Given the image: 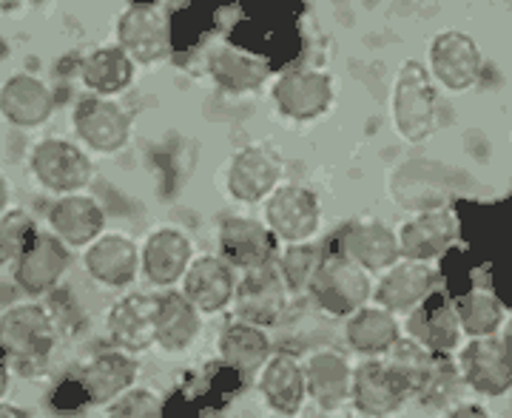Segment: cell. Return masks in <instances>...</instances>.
I'll return each mask as SVG.
<instances>
[{
    "mask_svg": "<svg viewBox=\"0 0 512 418\" xmlns=\"http://www.w3.org/2000/svg\"><path fill=\"white\" fill-rule=\"evenodd\" d=\"M55 350V325L46 308L35 302L15 305L0 316V353L3 362L18 367L23 376L40 373Z\"/></svg>",
    "mask_w": 512,
    "mask_h": 418,
    "instance_id": "obj_1",
    "label": "cell"
},
{
    "mask_svg": "<svg viewBox=\"0 0 512 418\" xmlns=\"http://www.w3.org/2000/svg\"><path fill=\"white\" fill-rule=\"evenodd\" d=\"M393 120L407 143H424L439 126V100L430 72L419 60H404L393 89Z\"/></svg>",
    "mask_w": 512,
    "mask_h": 418,
    "instance_id": "obj_2",
    "label": "cell"
},
{
    "mask_svg": "<svg viewBox=\"0 0 512 418\" xmlns=\"http://www.w3.org/2000/svg\"><path fill=\"white\" fill-rule=\"evenodd\" d=\"M419 387V376L407 370L399 362H382L367 359L356 367L350 399L362 416H390L404 404L407 396H413Z\"/></svg>",
    "mask_w": 512,
    "mask_h": 418,
    "instance_id": "obj_3",
    "label": "cell"
},
{
    "mask_svg": "<svg viewBox=\"0 0 512 418\" xmlns=\"http://www.w3.org/2000/svg\"><path fill=\"white\" fill-rule=\"evenodd\" d=\"M308 291L330 316H350L370 299V279L365 268H359L342 251H333L325 254Z\"/></svg>",
    "mask_w": 512,
    "mask_h": 418,
    "instance_id": "obj_4",
    "label": "cell"
},
{
    "mask_svg": "<svg viewBox=\"0 0 512 418\" xmlns=\"http://www.w3.org/2000/svg\"><path fill=\"white\" fill-rule=\"evenodd\" d=\"M458 373L481 396H504L512 387V345L504 336H473L458 353Z\"/></svg>",
    "mask_w": 512,
    "mask_h": 418,
    "instance_id": "obj_5",
    "label": "cell"
},
{
    "mask_svg": "<svg viewBox=\"0 0 512 418\" xmlns=\"http://www.w3.org/2000/svg\"><path fill=\"white\" fill-rule=\"evenodd\" d=\"M137 382V362L128 356V350H106L100 356H94L77 376H74V407H86V404H109L123 390Z\"/></svg>",
    "mask_w": 512,
    "mask_h": 418,
    "instance_id": "obj_6",
    "label": "cell"
},
{
    "mask_svg": "<svg viewBox=\"0 0 512 418\" xmlns=\"http://www.w3.org/2000/svg\"><path fill=\"white\" fill-rule=\"evenodd\" d=\"M32 174L55 194H77L92 182L94 165L83 148L66 140H43L32 151Z\"/></svg>",
    "mask_w": 512,
    "mask_h": 418,
    "instance_id": "obj_7",
    "label": "cell"
},
{
    "mask_svg": "<svg viewBox=\"0 0 512 418\" xmlns=\"http://www.w3.org/2000/svg\"><path fill=\"white\" fill-rule=\"evenodd\" d=\"M117 46L137 63H157L171 52L168 18L154 3H131L117 20Z\"/></svg>",
    "mask_w": 512,
    "mask_h": 418,
    "instance_id": "obj_8",
    "label": "cell"
},
{
    "mask_svg": "<svg viewBox=\"0 0 512 418\" xmlns=\"http://www.w3.org/2000/svg\"><path fill=\"white\" fill-rule=\"evenodd\" d=\"M77 137L100 154H114L126 146L131 137V120L114 100L103 94L83 97L72 114Z\"/></svg>",
    "mask_w": 512,
    "mask_h": 418,
    "instance_id": "obj_9",
    "label": "cell"
},
{
    "mask_svg": "<svg viewBox=\"0 0 512 418\" xmlns=\"http://www.w3.org/2000/svg\"><path fill=\"white\" fill-rule=\"evenodd\" d=\"M288 305V285L282 279V273L262 265L254 271L245 273V279L234 288V310L242 322L251 325H276L285 313Z\"/></svg>",
    "mask_w": 512,
    "mask_h": 418,
    "instance_id": "obj_10",
    "label": "cell"
},
{
    "mask_svg": "<svg viewBox=\"0 0 512 418\" xmlns=\"http://www.w3.org/2000/svg\"><path fill=\"white\" fill-rule=\"evenodd\" d=\"M69 268V251L66 242L57 234H40L29 242V248L15 262V282L29 296H43L57 288L63 273Z\"/></svg>",
    "mask_w": 512,
    "mask_h": 418,
    "instance_id": "obj_11",
    "label": "cell"
},
{
    "mask_svg": "<svg viewBox=\"0 0 512 418\" xmlns=\"http://www.w3.org/2000/svg\"><path fill=\"white\" fill-rule=\"evenodd\" d=\"M268 228L285 242H308L319 228V200L302 185H282L265 205Z\"/></svg>",
    "mask_w": 512,
    "mask_h": 418,
    "instance_id": "obj_12",
    "label": "cell"
},
{
    "mask_svg": "<svg viewBox=\"0 0 512 418\" xmlns=\"http://www.w3.org/2000/svg\"><path fill=\"white\" fill-rule=\"evenodd\" d=\"M430 69L444 89L467 91L481 74V52L464 32H441L430 43Z\"/></svg>",
    "mask_w": 512,
    "mask_h": 418,
    "instance_id": "obj_13",
    "label": "cell"
},
{
    "mask_svg": "<svg viewBox=\"0 0 512 418\" xmlns=\"http://www.w3.org/2000/svg\"><path fill=\"white\" fill-rule=\"evenodd\" d=\"M220 251L222 259L231 268L254 271L262 265H271L276 251V234L256 219L231 217L225 219L220 228Z\"/></svg>",
    "mask_w": 512,
    "mask_h": 418,
    "instance_id": "obj_14",
    "label": "cell"
},
{
    "mask_svg": "<svg viewBox=\"0 0 512 418\" xmlns=\"http://www.w3.org/2000/svg\"><path fill=\"white\" fill-rule=\"evenodd\" d=\"M274 100L279 111L291 120H316L330 109L333 83L328 74L311 69H293L282 74L274 86Z\"/></svg>",
    "mask_w": 512,
    "mask_h": 418,
    "instance_id": "obj_15",
    "label": "cell"
},
{
    "mask_svg": "<svg viewBox=\"0 0 512 418\" xmlns=\"http://www.w3.org/2000/svg\"><path fill=\"white\" fill-rule=\"evenodd\" d=\"M410 339L430 353H447L461 342V325H458L456 305L447 302L444 293L424 296L407 319Z\"/></svg>",
    "mask_w": 512,
    "mask_h": 418,
    "instance_id": "obj_16",
    "label": "cell"
},
{
    "mask_svg": "<svg viewBox=\"0 0 512 418\" xmlns=\"http://www.w3.org/2000/svg\"><path fill=\"white\" fill-rule=\"evenodd\" d=\"M109 336L128 353H140L157 345V296L134 293L109 310Z\"/></svg>",
    "mask_w": 512,
    "mask_h": 418,
    "instance_id": "obj_17",
    "label": "cell"
},
{
    "mask_svg": "<svg viewBox=\"0 0 512 418\" xmlns=\"http://www.w3.org/2000/svg\"><path fill=\"white\" fill-rule=\"evenodd\" d=\"M183 279V293L202 313H220L234 302V268L220 256L194 259Z\"/></svg>",
    "mask_w": 512,
    "mask_h": 418,
    "instance_id": "obj_18",
    "label": "cell"
},
{
    "mask_svg": "<svg viewBox=\"0 0 512 418\" xmlns=\"http://www.w3.org/2000/svg\"><path fill=\"white\" fill-rule=\"evenodd\" d=\"M259 393L279 416H296L308 399V376L293 356H268L259 373Z\"/></svg>",
    "mask_w": 512,
    "mask_h": 418,
    "instance_id": "obj_19",
    "label": "cell"
},
{
    "mask_svg": "<svg viewBox=\"0 0 512 418\" xmlns=\"http://www.w3.org/2000/svg\"><path fill=\"white\" fill-rule=\"evenodd\" d=\"M339 251L353 259L367 273H382L393 268L402 256L399 237L382 222H356L342 231Z\"/></svg>",
    "mask_w": 512,
    "mask_h": 418,
    "instance_id": "obj_20",
    "label": "cell"
},
{
    "mask_svg": "<svg viewBox=\"0 0 512 418\" xmlns=\"http://www.w3.org/2000/svg\"><path fill=\"white\" fill-rule=\"evenodd\" d=\"M55 111V97L43 80L32 74H15L0 86V114L20 128L43 126Z\"/></svg>",
    "mask_w": 512,
    "mask_h": 418,
    "instance_id": "obj_21",
    "label": "cell"
},
{
    "mask_svg": "<svg viewBox=\"0 0 512 418\" xmlns=\"http://www.w3.org/2000/svg\"><path fill=\"white\" fill-rule=\"evenodd\" d=\"M436 285V271L427 262H396L393 268H387L382 282L376 285L373 299L376 305L390 313H402V310H413L424 296H430Z\"/></svg>",
    "mask_w": 512,
    "mask_h": 418,
    "instance_id": "obj_22",
    "label": "cell"
},
{
    "mask_svg": "<svg viewBox=\"0 0 512 418\" xmlns=\"http://www.w3.org/2000/svg\"><path fill=\"white\" fill-rule=\"evenodd\" d=\"M191 256H194V245L183 231L160 228L143 245V273L148 276V282L168 288L183 279L191 265Z\"/></svg>",
    "mask_w": 512,
    "mask_h": 418,
    "instance_id": "obj_23",
    "label": "cell"
},
{
    "mask_svg": "<svg viewBox=\"0 0 512 418\" xmlns=\"http://www.w3.org/2000/svg\"><path fill=\"white\" fill-rule=\"evenodd\" d=\"M456 239V219L444 208H430L421 211L419 217L404 222L402 234H399V248L404 259L413 262H430L441 256Z\"/></svg>",
    "mask_w": 512,
    "mask_h": 418,
    "instance_id": "obj_24",
    "label": "cell"
},
{
    "mask_svg": "<svg viewBox=\"0 0 512 418\" xmlns=\"http://www.w3.org/2000/svg\"><path fill=\"white\" fill-rule=\"evenodd\" d=\"M86 271L106 288H126L137 279L140 271V251L128 237L106 234L97 237L86 251Z\"/></svg>",
    "mask_w": 512,
    "mask_h": 418,
    "instance_id": "obj_25",
    "label": "cell"
},
{
    "mask_svg": "<svg viewBox=\"0 0 512 418\" xmlns=\"http://www.w3.org/2000/svg\"><path fill=\"white\" fill-rule=\"evenodd\" d=\"M49 225H52V234H57L66 245L83 248V245H92L94 239L103 234L106 214L92 197L63 194L49 211Z\"/></svg>",
    "mask_w": 512,
    "mask_h": 418,
    "instance_id": "obj_26",
    "label": "cell"
},
{
    "mask_svg": "<svg viewBox=\"0 0 512 418\" xmlns=\"http://www.w3.org/2000/svg\"><path fill=\"white\" fill-rule=\"evenodd\" d=\"M282 177V165L265 148H242L228 168V191L239 202H259L268 197Z\"/></svg>",
    "mask_w": 512,
    "mask_h": 418,
    "instance_id": "obj_27",
    "label": "cell"
},
{
    "mask_svg": "<svg viewBox=\"0 0 512 418\" xmlns=\"http://www.w3.org/2000/svg\"><path fill=\"white\" fill-rule=\"evenodd\" d=\"M200 333V310L185 293L157 296V345L168 353H180L194 345Z\"/></svg>",
    "mask_w": 512,
    "mask_h": 418,
    "instance_id": "obj_28",
    "label": "cell"
},
{
    "mask_svg": "<svg viewBox=\"0 0 512 418\" xmlns=\"http://www.w3.org/2000/svg\"><path fill=\"white\" fill-rule=\"evenodd\" d=\"M308 376V393L322 410H336L342 407L350 396V384H353V373H350L348 362L333 353V350H319L313 353L311 362L305 367Z\"/></svg>",
    "mask_w": 512,
    "mask_h": 418,
    "instance_id": "obj_29",
    "label": "cell"
},
{
    "mask_svg": "<svg viewBox=\"0 0 512 418\" xmlns=\"http://www.w3.org/2000/svg\"><path fill=\"white\" fill-rule=\"evenodd\" d=\"M348 345L362 353V356H382L399 342V322L393 319V313L384 308H362L353 310L348 319Z\"/></svg>",
    "mask_w": 512,
    "mask_h": 418,
    "instance_id": "obj_30",
    "label": "cell"
},
{
    "mask_svg": "<svg viewBox=\"0 0 512 418\" xmlns=\"http://www.w3.org/2000/svg\"><path fill=\"white\" fill-rule=\"evenodd\" d=\"M220 356L228 367L242 370V373L262 370V364L268 362V356H271V339L259 325L234 322V325L222 330Z\"/></svg>",
    "mask_w": 512,
    "mask_h": 418,
    "instance_id": "obj_31",
    "label": "cell"
},
{
    "mask_svg": "<svg viewBox=\"0 0 512 418\" xmlns=\"http://www.w3.org/2000/svg\"><path fill=\"white\" fill-rule=\"evenodd\" d=\"M80 77H83L86 89L109 97V94H117V91H123L131 83L134 60L128 57L123 46H106V49H97V52H92L83 60Z\"/></svg>",
    "mask_w": 512,
    "mask_h": 418,
    "instance_id": "obj_32",
    "label": "cell"
},
{
    "mask_svg": "<svg viewBox=\"0 0 512 418\" xmlns=\"http://www.w3.org/2000/svg\"><path fill=\"white\" fill-rule=\"evenodd\" d=\"M208 69H211V77L217 80V86H222L225 91H234V94L259 89L268 77V66L262 60L242 55L231 46H222L208 57Z\"/></svg>",
    "mask_w": 512,
    "mask_h": 418,
    "instance_id": "obj_33",
    "label": "cell"
},
{
    "mask_svg": "<svg viewBox=\"0 0 512 418\" xmlns=\"http://www.w3.org/2000/svg\"><path fill=\"white\" fill-rule=\"evenodd\" d=\"M456 316L461 330L473 336H495L504 325V308L493 293L470 291L456 302Z\"/></svg>",
    "mask_w": 512,
    "mask_h": 418,
    "instance_id": "obj_34",
    "label": "cell"
},
{
    "mask_svg": "<svg viewBox=\"0 0 512 418\" xmlns=\"http://www.w3.org/2000/svg\"><path fill=\"white\" fill-rule=\"evenodd\" d=\"M322 259H325V248L311 245V242H291V248L282 254V262H279V273H282L288 291H308Z\"/></svg>",
    "mask_w": 512,
    "mask_h": 418,
    "instance_id": "obj_35",
    "label": "cell"
},
{
    "mask_svg": "<svg viewBox=\"0 0 512 418\" xmlns=\"http://www.w3.org/2000/svg\"><path fill=\"white\" fill-rule=\"evenodd\" d=\"M35 234V219L29 214H23V211L0 214V265L18 262V256L29 248Z\"/></svg>",
    "mask_w": 512,
    "mask_h": 418,
    "instance_id": "obj_36",
    "label": "cell"
},
{
    "mask_svg": "<svg viewBox=\"0 0 512 418\" xmlns=\"http://www.w3.org/2000/svg\"><path fill=\"white\" fill-rule=\"evenodd\" d=\"M106 416L111 418H154L163 416V401L157 399L151 390H143V387H128L114 401L106 404Z\"/></svg>",
    "mask_w": 512,
    "mask_h": 418,
    "instance_id": "obj_37",
    "label": "cell"
},
{
    "mask_svg": "<svg viewBox=\"0 0 512 418\" xmlns=\"http://www.w3.org/2000/svg\"><path fill=\"white\" fill-rule=\"evenodd\" d=\"M0 418H29V410L15 404H0Z\"/></svg>",
    "mask_w": 512,
    "mask_h": 418,
    "instance_id": "obj_38",
    "label": "cell"
},
{
    "mask_svg": "<svg viewBox=\"0 0 512 418\" xmlns=\"http://www.w3.org/2000/svg\"><path fill=\"white\" fill-rule=\"evenodd\" d=\"M6 390H9V367L0 362V399L6 396Z\"/></svg>",
    "mask_w": 512,
    "mask_h": 418,
    "instance_id": "obj_39",
    "label": "cell"
},
{
    "mask_svg": "<svg viewBox=\"0 0 512 418\" xmlns=\"http://www.w3.org/2000/svg\"><path fill=\"white\" fill-rule=\"evenodd\" d=\"M6 202H9V185L0 180V214L6 211Z\"/></svg>",
    "mask_w": 512,
    "mask_h": 418,
    "instance_id": "obj_40",
    "label": "cell"
},
{
    "mask_svg": "<svg viewBox=\"0 0 512 418\" xmlns=\"http://www.w3.org/2000/svg\"><path fill=\"white\" fill-rule=\"evenodd\" d=\"M20 0H0V9H15Z\"/></svg>",
    "mask_w": 512,
    "mask_h": 418,
    "instance_id": "obj_41",
    "label": "cell"
},
{
    "mask_svg": "<svg viewBox=\"0 0 512 418\" xmlns=\"http://www.w3.org/2000/svg\"><path fill=\"white\" fill-rule=\"evenodd\" d=\"M504 339L512 345V319H510V325H507V330H504Z\"/></svg>",
    "mask_w": 512,
    "mask_h": 418,
    "instance_id": "obj_42",
    "label": "cell"
},
{
    "mask_svg": "<svg viewBox=\"0 0 512 418\" xmlns=\"http://www.w3.org/2000/svg\"><path fill=\"white\" fill-rule=\"evenodd\" d=\"M333 3H350V0H333Z\"/></svg>",
    "mask_w": 512,
    "mask_h": 418,
    "instance_id": "obj_43",
    "label": "cell"
}]
</instances>
